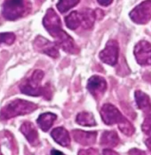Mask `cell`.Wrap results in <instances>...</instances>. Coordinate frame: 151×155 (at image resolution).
<instances>
[{
	"label": "cell",
	"instance_id": "obj_4",
	"mask_svg": "<svg viewBox=\"0 0 151 155\" xmlns=\"http://www.w3.org/2000/svg\"><path fill=\"white\" fill-rule=\"evenodd\" d=\"M44 76L43 71L37 69L32 75L24 81L19 85L21 92L29 96L38 97L42 95L44 92V88L41 86V81Z\"/></svg>",
	"mask_w": 151,
	"mask_h": 155
},
{
	"label": "cell",
	"instance_id": "obj_27",
	"mask_svg": "<svg viewBox=\"0 0 151 155\" xmlns=\"http://www.w3.org/2000/svg\"><path fill=\"white\" fill-rule=\"evenodd\" d=\"M104 155H119L115 151L112 150L110 149H105L103 150Z\"/></svg>",
	"mask_w": 151,
	"mask_h": 155
},
{
	"label": "cell",
	"instance_id": "obj_9",
	"mask_svg": "<svg viewBox=\"0 0 151 155\" xmlns=\"http://www.w3.org/2000/svg\"><path fill=\"white\" fill-rule=\"evenodd\" d=\"M151 44L146 41H139L135 47L134 55L137 62L142 66L151 65Z\"/></svg>",
	"mask_w": 151,
	"mask_h": 155
},
{
	"label": "cell",
	"instance_id": "obj_10",
	"mask_svg": "<svg viewBox=\"0 0 151 155\" xmlns=\"http://www.w3.org/2000/svg\"><path fill=\"white\" fill-rule=\"evenodd\" d=\"M87 88L95 99H100L106 91L107 83L104 78L94 75L89 79Z\"/></svg>",
	"mask_w": 151,
	"mask_h": 155
},
{
	"label": "cell",
	"instance_id": "obj_6",
	"mask_svg": "<svg viewBox=\"0 0 151 155\" xmlns=\"http://www.w3.org/2000/svg\"><path fill=\"white\" fill-rule=\"evenodd\" d=\"M119 52L118 42L116 40L111 39L106 43L105 48L100 52L99 58L104 63L114 66L118 62Z\"/></svg>",
	"mask_w": 151,
	"mask_h": 155
},
{
	"label": "cell",
	"instance_id": "obj_19",
	"mask_svg": "<svg viewBox=\"0 0 151 155\" xmlns=\"http://www.w3.org/2000/svg\"><path fill=\"white\" fill-rule=\"evenodd\" d=\"M66 26L68 28L75 30L81 25V18L79 12L74 11L70 12L65 18Z\"/></svg>",
	"mask_w": 151,
	"mask_h": 155
},
{
	"label": "cell",
	"instance_id": "obj_25",
	"mask_svg": "<svg viewBox=\"0 0 151 155\" xmlns=\"http://www.w3.org/2000/svg\"><path fill=\"white\" fill-rule=\"evenodd\" d=\"M129 155H146V153L138 149L133 148L129 150Z\"/></svg>",
	"mask_w": 151,
	"mask_h": 155
},
{
	"label": "cell",
	"instance_id": "obj_18",
	"mask_svg": "<svg viewBox=\"0 0 151 155\" xmlns=\"http://www.w3.org/2000/svg\"><path fill=\"white\" fill-rule=\"evenodd\" d=\"M76 121L77 124L83 126H94L96 125V122L94 116L92 114L82 112L76 116Z\"/></svg>",
	"mask_w": 151,
	"mask_h": 155
},
{
	"label": "cell",
	"instance_id": "obj_7",
	"mask_svg": "<svg viewBox=\"0 0 151 155\" xmlns=\"http://www.w3.org/2000/svg\"><path fill=\"white\" fill-rule=\"evenodd\" d=\"M35 50L40 53L44 54L53 58L59 57L58 47L55 42H52L41 36H38L33 43Z\"/></svg>",
	"mask_w": 151,
	"mask_h": 155
},
{
	"label": "cell",
	"instance_id": "obj_32",
	"mask_svg": "<svg viewBox=\"0 0 151 155\" xmlns=\"http://www.w3.org/2000/svg\"><path fill=\"white\" fill-rule=\"evenodd\" d=\"M1 24H2V22H1V19L0 18V25H1Z\"/></svg>",
	"mask_w": 151,
	"mask_h": 155
},
{
	"label": "cell",
	"instance_id": "obj_8",
	"mask_svg": "<svg viewBox=\"0 0 151 155\" xmlns=\"http://www.w3.org/2000/svg\"><path fill=\"white\" fill-rule=\"evenodd\" d=\"M100 115L104 123L107 125L118 124L124 117L118 109L110 104H106L102 106Z\"/></svg>",
	"mask_w": 151,
	"mask_h": 155
},
{
	"label": "cell",
	"instance_id": "obj_3",
	"mask_svg": "<svg viewBox=\"0 0 151 155\" xmlns=\"http://www.w3.org/2000/svg\"><path fill=\"white\" fill-rule=\"evenodd\" d=\"M31 10L28 0H5L2 5V14L9 21H15L27 15Z\"/></svg>",
	"mask_w": 151,
	"mask_h": 155
},
{
	"label": "cell",
	"instance_id": "obj_23",
	"mask_svg": "<svg viewBox=\"0 0 151 155\" xmlns=\"http://www.w3.org/2000/svg\"><path fill=\"white\" fill-rule=\"evenodd\" d=\"M151 117L147 116L142 125V131L147 135H151Z\"/></svg>",
	"mask_w": 151,
	"mask_h": 155
},
{
	"label": "cell",
	"instance_id": "obj_1",
	"mask_svg": "<svg viewBox=\"0 0 151 155\" xmlns=\"http://www.w3.org/2000/svg\"><path fill=\"white\" fill-rule=\"evenodd\" d=\"M43 24L50 35L55 39V43L58 47L70 54L79 53V48L72 37L62 29L60 18L53 8L47 10Z\"/></svg>",
	"mask_w": 151,
	"mask_h": 155
},
{
	"label": "cell",
	"instance_id": "obj_2",
	"mask_svg": "<svg viewBox=\"0 0 151 155\" xmlns=\"http://www.w3.org/2000/svg\"><path fill=\"white\" fill-rule=\"evenodd\" d=\"M37 107V105L33 102L17 99L2 108L0 111V119L5 120L16 116L27 115L36 110Z\"/></svg>",
	"mask_w": 151,
	"mask_h": 155
},
{
	"label": "cell",
	"instance_id": "obj_14",
	"mask_svg": "<svg viewBox=\"0 0 151 155\" xmlns=\"http://www.w3.org/2000/svg\"><path fill=\"white\" fill-rule=\"evenodd\" d=\"M135 98L138 107L150 115L151 101L149 97L141 91H136L135 92Z\"/></svg>",
	"mask_w": 151,
	"mask_h": 155
},
{
	"label": "cell",
	"instance_id": "obj_15",
	"mask_svg": "<svg viewBox=\"0 0 151 155\" xmlns=\"http://www.w3.org/2000/svg\"><path fill=\"white\" fill-rule=\"evenodd\" d=\"M57 117L56 114L50 112L42 114L38 116L37 120L38 125L43 131L47 132L53 126Z\"/></svg>",
	"mask_w": 151,
	"mask_h": 155
},
{
	"label": "cell",
	"instance_id": "obj_13",
	"mask_svg": "<svg viewBox=\"0 0 151 155\" xmlns=\"http://www.w3.org/2000/svg\"><path fill=\"white\" fill-rule=\"evenodd\" d=\"M51 136L54 141L63 147H67L70 145V136L69 133L63 127L54 128L51 133Z\"/></svg>",
	"mask_w": 151,
	"mask_h": 155
},
{
	"label": "cell",
	"instance_id": "obj_29",
	"mask_svg": "<svg viewBox=\"0 0 151 155\" xmlns=\"http://www.w3.org/2000/svg\"><path fill=\"white\" fill-rule=\"evenodd\" d=\"M146 145L148 146V147L149 148V149L150 150V147H151V140H150V138H149L148 139L146 140Z\"/></svg>",
	"mask_w": 151,
	"mask_h": 155
},
{
	"label": "cell",
	"instance_id": "obj_12",
	"mask_svg": "<svg viewBox=\"0 0 151 155\" xmlns=\"http://www.w3.org/2000/svg\"><path fill=\"white\" fill-rule=\"evenodd\" d=\"M20 131L25 136L29 143L33 146H37L40 143L37 130L35 126L30 122H26L22 124Z\"/></svg>",
	"mask_w": 151,
	"mask_h": 155
},
{
	"label": "cell",
	"instance_id": "obj_30",
	"mask_svg": "<svg viewBox=\"0 0 151 155\" xmlns=\"http://www.w3.org/2000/svg\"><path fill=\"white\" fill-rule=\"evenodd\" d=\"M2 43V37H1V33H0V44Z\"/></svg>",
	"mask_w": 151,
	"mask_h": 155
},
{
	"label": "cell",
	"instance_id": "obj_24",
	"mask_svg": "<svg viewBox=\"0 0 151 155\" xmlns=\"http://www.w3.org/2000/svg\"><path fill=\"white\" fill-rule=\"evenodd\" d=\"M78 155H100L97 149L89 148L87 149H81L79 150Z\"/></svg>",
	"mask_w": 151,
	"mask_h": 155
},
{
	"label": "cell",
	"instance_id": "obj_22",
	"mask_svg": "<svg viewBox=\"0 0 151 155\" xmlns=\"http://www.w3.org/2000/svg\"><path fill=\"white\" fill-rule=\"evenodd\" d=\"M2 43L7 45H12L16 38V35L12 32H3L1 33Z\"/></svg>",
	"mask_w": 151,
	"mask_h": 155
},
{
	"label": "cell",
	"instance_id": "obj_21",
	"mask_svg": "<svg viewBox=\"0 0 151 155\" xmlns=\"http://www.w3.org/2000/svg\"><path fill=\"white\" fill-rule=\"evenodd\" d=\"M118 125L119 130L125 135L131 136L135 132L134 126H133L132 124L125 117Z\"/></svg>",
	"mask_w": 151,
	"mask_h": 155
},
{
	"label": "cell",
	"instance_id": "obj_16",
	"mask_svg": "<svg viewBox=\"0 0 151 155\" xmlns=\"http://www.w3.org/2000/svg\"><path fill=\"white\" fill-rule=\"evenodd\" d=\"M81 25L85 29H90L94 25L95 19H96V15L95 11L90 8H84L79 12Z\"/></svg>",
	"mask_w": 151,
	"mask_h": 155
},
{
	"label": "cell",
	"instance_id": "obj_28",
	"mask_svg": "<svg viewBox=\"0 0 151 155\" xmlns=\"http://www.w3.org/2000/svg\"><path fill=\"white\" fill-rule=\"evenodd\" d=\"M50 155H64V154L62 152H60L59 150H57L56 149H53L51 151Z\"/></svg>",
	"mask_w": 151,
	"mask_h": 155
},
{
	"label": "cell",
	"instance_id": "obj_31",
	"mask_svg": "<svg viewBox=\"0 0 151 155\" xmlns=\"http://www.w3.org/2000/svg\"><path fill=\"white\" fill-rule=\"evenodd\" d=\"M38 1H39V2H43V1L44 0H37Z\"/></svg>",
	"mask_w": 151,
	"mask_h": 155
},
{
	"label": "cell",
	"instance_id": "obj_5",
	"mask_svg": "<svg viewBox=\"0 0 151 155\" xmlns=\"http://www.w3.org/2000/svg\"><path fill=\"white\" fill-rule=\"evenodd\" d=\"M132 21L138 24L148 23L151 17V0H146L136 6L129 14Z\"/></svg>",
	"mask_w": 151,
	"mask_h": 155
},
{
	"label": "cell",
	"instance_id": "obj_17",
	"mask_svg": "<svg viewBox=\"0 0 151 155\" xmlns=\"http://www.w3.org/2000/svg\"><path fill=\"white\" fill-rule=\"evenodd\" d=\"M119 138L114 131H105L100 138V145L105 147H113L118 145Z\"/></svg>",
	"mask_w": 151,
	"mask_h": 155
},
{
	"label": "cell",
	"instance_id": "obj_26",
	"mask_svg": "<svg viewBox=\"0 0 151 155\" xmlns=\"http://www.w3.org/2000/svg\"><path fill=\"white\" fill-rule=\"evenodd\" d=\"M97 1L100 5L104 6V7L109 5L113 2V0H97Z\"/></svg>",
	"mask_w": 151,
	"mask_h": 155
},
{
	"label": "cell",
	"instance_id": "obj_11",
	"mask_svg": "<svg viewBox=\"0 0 151 155\" xmlns=\"http://www.w3.org/2000/svg\"><path fill=\"white\" fill-rule=\"evenodd\" d=\"M96 132H88L76 129L72 130V135L76 142L82 145H93L97 138Z\"/></svg>",
	"mask_w": 151,
	"mask_h": 155
},
{
	"label": "cell",
	"instance_id": "obj_20",
	"mask_svg": "<svg viewBox=\"0 0 151 155\" xmlns=\"http://www.w3.org/2000/svg\"><path fill=\"white\" fill-rule=\"evenodd\" d=\"M80 1V0H59L57 4V8L61 13H65L76 6L79 3Z\"/></svg>",
	"mask_w": 151,
	"mask_h": 155
}]
</instances>
